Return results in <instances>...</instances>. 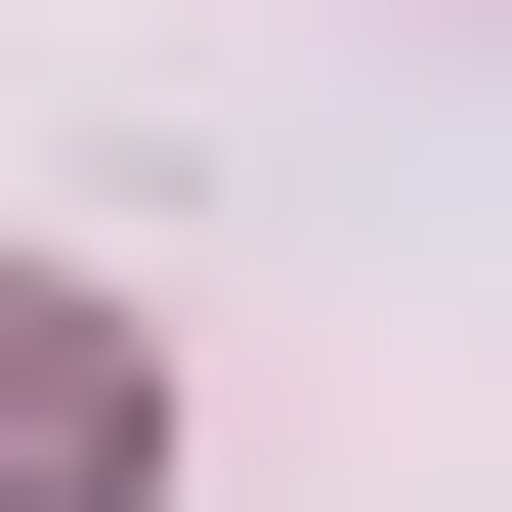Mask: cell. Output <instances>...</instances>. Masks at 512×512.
Returning <instances> with one entry per match:
<instances>
[{
    "instance_id": "cell-1",
    "label": "cell",
    "mask_w": 512,
    "mask_h": 512,
    "mask_svg": "<svg viewBox=\"0 0 512 512\" xmlns=\"http://www.w3.org/2000/svg\"><path fill=\"white\" fill-rule=\"evenodd\" d=\"M0 512H128V299H0Z\"/></svg>"
}]
</instances>
